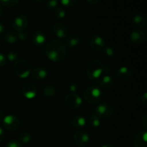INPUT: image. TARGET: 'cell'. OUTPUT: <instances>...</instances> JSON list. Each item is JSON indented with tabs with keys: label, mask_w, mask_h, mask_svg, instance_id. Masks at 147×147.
<instances>
[{
	"label": "cell",
	"mask_w": 147,
	"mask_h": 147,
	"mask_svg": "<svg viewBox=\"0 0 147 147\" xmlns=\"http://www.w3.org/2000/svg\"><path fill=\"white\" fill-rule=\"evenodd\" d=\"M45 54L52 62L60 63L64 60L67 55L66 46L60 40H53L45 46Z\"/></svg>",
	"instance_id": "1"
},
{
	"label": "cell",
	"mask_w": 147,
	"mask_h": 147,
	"mask_svg": "<svg viewBox=\"0 0 147 147\" xmlns=\"http://www.w3.org/2000/svg\"><path fill=\"white\" fill-rule=\"evenodd\" d=\"M103 65L100 60H92L87 65L86 74L88 78L93 81L97 82L103 75Z\"/></svg>",
	"instance_id": "2"
},
{
	"label": "cell",
	"mask_w": 147,
	"mask_h": 147,
	"mask_svg": "<svg viewBox=\"0 0 147 147\" xmlns=\"http://www.w3.org/2000/svg\"><path fill=\"white\" fill-rule=\"evenodd\" d=\"M83 98L90 104H97L103 98V92L98 86H89L83 92Z\"/></svg>",
	"instance_id": "3"
},
{
	"label": "cell",
	"mask_w": 147,
	"mask_h": 147,
	"mask_svg": "<svg viewBox=\"0 0 147 147\" xmlns=\"http://www.w3.org/2000/svg\"><path fill=\"white\" fill-rule=\"evenodd\" d=\"M13 67L15 74L20 78H26L31 74V65L28 61L24 59L16 60Z\"/></svg>",
	"instance_id": "4"
},
{
	"label": "cell",
	"mask_w": 147,
	"mask_h": 147,
	"mask_svg": "<svg viewBox=\"0 0 147 147\" xmlns=\"http://www.w3.org/2000/svg\"><path fill=\"white\" fill-rule=\"evenodd\" d=\"M113 113V107L108 102L99 103L93 111V114L96 115L100 119L110 118Z\"/></svg>",
	"instance_id": "5"
},
{
	"label": "cell",
	"mask_w": 147,
	"mask_h": 147,
	"mask_svg": "<svg viewBox=\"0 0 147 147\" xmlns=\"http://www.w3.org/2000/svg\"><path fill=\"white\" fill-rule=\"evenodd\" d=\"M1 123L6 130L9 131H13L17 130L20 127V120L17 116L7 115L4 116Z\"/></svg>",
	"instance_id": "6"
},
{
	"label": "cell",
	"mask_w": 147,
	"mask_h": 147,
	"mask_svg": "<svg viewBox=\"0 0 147 147\" xmlns=\"http://www.w3.org/2000/svg\"><path fill=\"white\" fill-rule=\"evenodd\" d=\"M65 103L68 109L76 110L80 109V106H82L83 99L76 93H70L65 98Z\"/></svg>",
	"instance_id": "7"
},
{
	"label": "cell",
	"mask_w": 147,
	"mask_h": 147,
	"mask_svg": "<svg viewBox=\"0 0 147 147\" xmlns=\"http://www.w3.org/2000/svg\"><path fill=\"white\" fill-rule=\"evenodd\" d=\"M74 142L79 147H84L90 143V137L88 134L85 131H78L73 135Z\"/></svg>",
	"instance_id": "8"
},
{
	"label": "cell",
	"mask_w": 147,
	"mask_h": 147,
	"mask_svg": "<svg viewBox=\"0 0 147 147\" xmlns=\"http://www.w3.org/2000/svg\"><path fill=\"white\" fill-rule=\"evenodd\" d=\"M28 25V20L27 17L24 14H19L14 17L13 20V28L17 32L24 31Z\"/></svg>",
	"instance_id": "9"
},
{
	"label": "cell",
	"mask_w": 147,
	"mask_h": 147,
	"mask_svg": "<svg viewBox=\"0 0 147 147\" xmlns=\"http://www.w3.org/2000/svg\"><path fill=\"white\" fill-rule=\"evenodd\" d=\"M90 46L94 51L100 52L106 47V42L101 36L95 34L90 39Z\"/></svg>",
	"instance_id": "10"
},
{
	"label": "cell",
	"mask_w": 147,
	"mask_h": 147,
	"mask_svg": "<svg viewBox=\"0 0 147 147\" xmlns=\"http://www.w3.org/2000/svg\"><path fill=\"white\" fill-rule=\"evenodd\" d=\"M22 93L27 99L31 100L37 96V90L36 86L32 83H27L22 87Z\"/></svg>",
	"instance_id": "11"
},
{
	"label": "cell",
	"mask_w": 147,
	"mask_h": 147,
	"mask_svg": "<svg viewBox=\"0 0 147 147\" xmlns=\"http://www.w3.org/2000/svg\"><path fill=\"white\" fill-rule=\"evenodd\" d=\"M53 32L58 39H65L68 34V30L63 23L57 22L53 26Z\"/></svg>",
	"instance_id": "12"
},
{
	"label": "cell",
	"mask_w": 147,
	"mask_h": 147,
	"mask_svg": "<svg viewBox=\"0 0 147 147\" xmlns=\"http://www.w3.org/2000/svg\"><path fill=\"white\" fill-rule=\"evenodd\" d=\"M145 33L140 29L134 30L130 34V40L133 44L139 45L145 40Z\"/></svg>",
	"instance_id": "13"
},
{
	"label": "cell",
	"mask_w": 147,
	"mask_h": 147,
	"mask_svg": "<svg viewBox=\"0 0 147 147\" xmlns=\"http://www.w3.org/2000/svg\"><path fill=\"white\" fill-rule=\"evenodd\" d=\"M31 75L33 78L36 80H42L46 78L48 75L47 68L43 66H38L34 67L31 72Z\"/></svg>",
	"instance_id": "14"
},
{
	"label": "cell",
	"mask_w": 147,
	"mask_h": 147,
	"mask_svg": "<svg viewBox=\"0 0 147 147\" xmlns=\"http://www.w3.org/2000/svg\"><path fill=\"white\" fill-rule=\"evenodd\" d=\"M32 41L33 44L37 47H42L46 42V35L44 32L41 30H37L32 34Z\"/></svg>",
	"instance_id": "15"
},
{
	"label": "cell",
	"mask_w": 147,
	"mask_h": 147,
	"mask_svg": "<svg viewBox=\"0 0 147 147\" xmlns=\"http://www.w3.org/2000/svg\"><path fill=\"white\" fill-rule=\"evenodd\" d=\"M134 147H147L146 131H140L135 136L134 139Z\"/></svg>",
	"instance_id": "16"
},
{
	"label": "cell",
	"mask_w": 147,
	"mask_h": 147,
	"mask_svg": "<svg viewBox=\"0 0 147 147\" xmlns=\"http://www.w3.org/2000/svg\"><path fill=\"white\" fill-rule=\"evenodd\" d=\"M96 83L98 84L99 88L109 89L113 86L114 80L110 75H103Z\"/></svg>",
	"instance_id": "17"
},
{
	"label": "cell",
	"mask_w": 147,
	"mask_h": 147,
	"mask_svg": "<svg viewBox=\"0 0 147 147\" xmlns=\"http://www.w3.org/2000/svg\"><path fill=\"white\" fill-rule=\"evenodd\" d=\"M71 125L73 128L76 129H83L86 125V119L84 116H76L73 117L71 120Z\"/></svg>",
	"instance_id": "18"
},
{
	"label": "cell",
	"mask_w": 147,
	"mask_h": 147,
	"mask_svg": "<svg viewBox=\"0 0 147 147\" xmlns=\"http://www.w3.org/2000/svg\"><path fill=\"white\" fill-rule=\"evenodd\" d=\"M131 22L134 27L137 28H143L146 26V20L143 15L138 14L132 17Z\"/></svg>",
	"instance_id": "19"
},
{
	"label": "cell",
	"mask_w": 147,
	"mask_h": 147,
	"mask_svg": "<svg viewBox=\"0 0 147 147\" xmlns=\"http://www.w3.org/2000/svg\"><path fill=\"white\" fill-rule=\"evenodd\" d=\"M80 42V38L78 34H72L69 36L65 41V46L67 47H76L79 45Z\"/></svg>",
	"instance_id": "20"
},
{
	"label": "cell",
	"mask_w": 147,
	"mask_h": 147,
	"mask_svg": "<svg viewBox=\"0 0 147 147\" xmlns=\"http://www.w3.org/2000/svg\"><path fill=\"white\" fill-rule=\"evenodd\" d=\"M131 76V71L130 69L126 66L121 67L117 70V77L121 80H127Z\"/></svg>",
	"instance_id": "21"
},
{
	"label": "cell",
	"mask_w": 147,
	"mask_h": 147,
	"mask_svg": "<svg viewBox=\"0 0 147 147\" xmlns=\"http://www.w3.org/2000/svg\"><path fill=\"white\" fill-rule=\"evenodd\" d=\"M42 93L45 97L53 98L56 95L57 90H56V88L53 85H47L43 88Z\"/></svg>",
	"instance_id": "22"
},
{
	"label": "cell",
	"mask_w": 147,
	"mask_h": 147,
	"mask_svg": "<svg viewBox=\"0 0 147 147\" xmlns=\"http://www.w3.org/2000/svg\"><path fill=\"white\" fill-rule=\"evenodd\" d=\"M4 40L8 44H14L16 43L18 40V37H17V33L15 32L9 31L6 33L4 35Z\"/></svg>",
	"instance_id": "23"
},
{
	"label": "cell",
	"mask_w": 147,
	"mask_h": 147,
	"mask_svg": "<svg viewBox=\"0 0 147 147\" xmlns=\"http://www.w3.org/2000/svg\"><path fill=\"white\" fill-rule=\"evenodd\" d=\"M88 123L90 127L92 128H98L101 124V121L99 117L96 115L92 114L88 119Z\"/></svg>",
	"instance_id": "24"
},
{
	"label": "cell",
	"mask_w": 147,
	"mask_h": 147,
	"mask_svg": "<svg viewBox=\"0 0 147 147\" xmlns=\"http://www.w3.org/2000/svg\"><path fill=\"white\" fill-rule=\"evenodd\" d=\"M32 140V136L29 132L24 131L22 132L19 136V142L23 144H27L30 143Z\"/></svg>",
	"instance_id": "25"
},
{
	"label": "cell",
	"mask_w": 147,
	"mask_h": 147,
	"mask_svg": "<svg viewBox=\"0 0 147 147\" xmlns=\"http://www.w3.org/2000/svg\"><path fill=\"white\" fill-rule=\"evenodd\" d=\"M55 13L54 15L57 20H63L65 17L66 16V11L63 7H58L54 10Z\"/></svg>",
	"instance_id": "26"
},
{
	"label": "cell",
	"mask_w": 147,
	"mask_h": 147,
	"mask_svg": "<svg viewBox=\"0 0 147 147\" xmlns=\"http://www.w3.org/2000/svg\"><path fill=\"white\" fill-rule=\"evenodd\" d=\"M103 53H104L105 55H106L107 57H113L115 56V50L113 47H111V46H106V47L103 48Z\"/></svg>",
	"instance_id": "27"
},
{
	"label": "cell",
	"mask_w": 147,
	"mask_h": 147,
	"mask_svg": "<svg viewBox=\"0 0 147 147\" xmlns=\"http://www.w3.org/2000/svg\"><path fill=\"white\" fill-rule=\"evenodd\" d=\"M1 4L6 7H12L17 5L20 0H0Z\"/></svg>",
	"instance_id": "28"
},
{
	"label": "cell",
	"mask_w": 147,
	"mask_h": 147,
	"mask_svg": "<svg viewBox=\"0 0 147 147\" xmlns=\"http://www.w3.org/2000/svg\"><path fill=\"white\" fill-rule=\"evenodd\" d=\"M46 7L48 9L55 10L58 7V1L57 0H47L46 2Z\"/></svg>",
	"instance_id": "29"
},
{
	"label": "cell",
	"mask_w": 147,
	"mask_h": 147,
	"mask_svg": "<svg viewBox=\"0 0 147 147\" xmlns=\"http://www.w3.org/2000/svg\"><path fill=\"white\" fill-rule=\"evenodd\" d=\"M18 53L17 52L14 51V50H11L7 53V60H8L9 62H14L18 59Z\"/></svg>",
	"instance_id": "30"
},
{
	"label": "cell",
	"mask_w": 147,
	"mask_h": 147,
	"mask_svg": "<svg viewBox=\"0 0 147 147\" xmlns=\"http://www.w3.org/2000/svg\"><path fill=\"white\" fill-rule=\"evenodd\" d=\"M28 32L27 31H22L20 32L17 33V37H18V40L21 42H26L28 39Z\"/></svg>",
	"instance_id": "31"
},
{
	"label": "cell",
	"mask_w": 147,
	"mask_h": 147,
	"mask_svg": "<svg viewBox=\"0 0 147 147\" xmlns=\"http://www.w3.org/2000/svg\"><path fill=\"white\" fill-rule=\"evenodd\" d=\"M62 5L66 8H70L75 5L77 0H60Z\"/></svg>",
	"instance_id": "32"
},
{
	"label": "cell",
	"mask_w": 147,
	"mask_h": 147,
	"mask_svg": "<svg viewBox=\"0 0 147 147\" xmlns=\"http://www.w3.org/2000/svg\"><path fill=\"white\" fill-rule=\"evenodd\" d=\"M5 147H22V145L19 141L17 140H11L7 142Z\"/></svg>",
	"instance_id": "33"
},
{
	"label": "cell",
	"mask_w": 147,
	"mask_h": 147,
	"mask_svg": "<svg viewBox=\"0 0 147 147\" xmlns=\"http://www.w3.org/2000/svg\"><path fill=\"white\" fill-rule=\"evenodd\" d=\"M69 90H70V91L72 93H76V92L79 90L78 83H75V82L72 83L69 86Z\"/></svg>",
	"instance_id": "34"
},
{
	"label": "cell",
	"mask_w": 147,
	"mask_h": 147,
	"mask_svg": "<svg viewBox=\"0 0 147 147\" xmlns=\"http://www.w3.org/2000/svg\"><path fill=\"white\" fill-rule=\"evenodd\" d=\"M141 123H142V126H143L144 129L145 130L147 129V113H145L143 115V116L142 117V121H141Z\"/></svg>",
	"instance_id": "35"
},
{
	"label": "cell",
	"mask_w": 147,
	"mask_h": 147,
	"mask_svg": "<svg viewBox=\"0 0 147 147\" xmlns=\"http://www.w3.org/2000/svg\"><path fill=\"white\" fill-rule=\"evenodd\" d=\"M7 57L3 53H0V67H3L7 63Z\"/></svg>",
	"instance_id": "36"
},
{
	"label": "cell",
	"mask_w": 147,
	"mask_h": 147,
	"mask_svg": "<svg viewBox=\"0 0 147 147\" xmlns=\"http://www.w3.org/2000/svg\"><path fill=\"white\" fill-rule=\"evenodd\" d=\"M112 67H111L110 65H106L105 67H103V75H109L111 73ZM102 75V76H103Z\"/></svg>",
	"instance_id": "37"
},
{
	"label": "cell",
	"mask_w": 147,
	"mask_h": 147,
	"mask_svg": "<svg viewBox=\"0 0 147 147\" xmlns=\"http://www.w3.org/2000/svg\"><path fill=\"white\" fill-rule=\"evenodd\" d=\"M141 102L145 106L147 105V93L146 92L141 96Z\"/></svg>",
	"instance_id": "38"
},
{
	"label": "cell",
	"mask_w": 147,
	"mask_h": 147,
	"mask_svg": "<svg viewBox=\"0 0 147 147\" xmlns=\"http://www.w3.org/2000/svg\"><path fill=\"white\" fill-rule=\"evenodd\" d=\"M4 136H5V133L4 131V129L0 127V143L4 140Z\"/></svg>",
	"instance_id": "39"
},
{
	"label": "cell",
	"mask_w": 147,
	"mask_h": 147,
	"mask_svg": "<svg viewBox=\"0 0 147 147\" xmlns=\"http://www.w3.org/2000/svg\"><path fill=\"white\" fill-rule=\"evenodd\" d=\"M4 31H5V27H4V24L0 22V35L4 34Z\"/></svg>",
	"instance_id": "40"
},
{
	"label": "cell",
	"mask_w": 147,
	"mask_h": 147,
	"mask_svg": "<svg viewBox=\"0 0 147 147\" xmlns=\"http://www.w3.org/2000/svg\"><path fill=\"white\" fill-rule=\"evenodd\" d=\"M88 3L89 4H91V5H94V4H98V3L100 1V0H86Z\"/></svg>",
	"instance_id": "41"
},
{
	"label": "cell",
	"mask_w": 147,
	"mask_h": 147,
	"mask_svg": "<svg viewBox=\"0 0 147 147\" xmlns=\"http://www.w3.org/2000/svg\"><path fill=\"white\" fill-rule=\"evenodd\" d=\"M100 147H115L113 144H111L109 143H104L103 144H101Z\"/></svg>",
	"instance_id": "42"
},
{
	"label": "cell",
	"mask_w": 147,
	"mask_h": 147,
	"mask_svg": "<svg viewBox=\"0 0 147 147\" xmlns=\"http://www.w3.org/2000/svg\"><path fill=\"white\" fill-rule=\"evenodd\" d=\"M4 113L2 111H0V123H1V121H2L3 119H4Z\"/></svg>",
	"instance_id": "43"
},
{
	"label": "cell",
	"mask_w": 147,
	"mask_h": 147,
	"mask_svg": "<svg viewBox=\"0 0 147 147\" xmlns=\"http://www.w3.org/2000/svg\"><path fill=\"white\" fill-rule=\"evenodd\" d=\"M2 14H3V9L2 7H1V6L0 5V17L2 16Z\"/></svg>",
	"instance_id": "44"
},
{
	"label": "cell",
	"mask_w": 147,
	"mask_h": 147,
	"mask_svg": "<svg viewBox=\"0 0 147 147\" xmlns=\"http://www.w3.org/2000/svg\"><path fill=\"white\" fill-rule=\"evenodd\" d=\"M34 1L37 3H42V2H44L45 0H34Z\"/></svg>",
	"instance_id": "45"
},
{
	"label": "cell",
	"mask_w": 147,
	"mask_h": 147,
	"mask_svg": "<svg viewBox=\"0 0 147 147\" xmlns=\"http://www.w3.org/2000/svg\"><path fill=\"white\" fill-rule=\"evenodd\" d=\"M0 47H1V43H0Z\"/></svg>",
	"instance_id": "46"
},
{
	"label": "cell",
	"mask_w": 147,
	"mask_h": 147,
	"mask_svg": "<svg viewBox=\"0 0 147 147\" xmlns=\"http://www.w3.org/2000/svg\"><path fill=\"white\" fill-rule=\"evenodd\" d=\"M76 147H79V146H76Z\"/></svg>",
	"instance_id": "47"
}]
</instances>
